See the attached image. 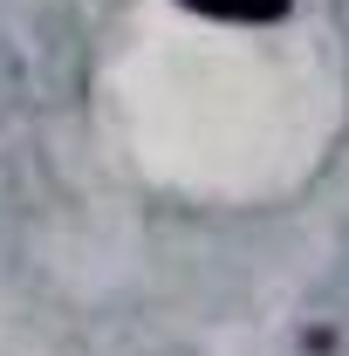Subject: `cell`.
I'll list each match as a JSON object with an SVG mask.
<instances>
[{
  "mask_svg": "<svg viewBox=\"0 0 349 356\" xmlns=\"http://www.w3.org/2000/svg\"><path fill=\"white\" fill-rule=\"evenodd\" d=\"M192 14H213V21H281L288 0H185Z\"/></svg>",
  "mask_w": 349,
  "mask_h": 356,
  "instance_id": "obj_1",
  "label": "cell"
}]
</instances>
